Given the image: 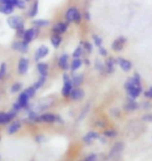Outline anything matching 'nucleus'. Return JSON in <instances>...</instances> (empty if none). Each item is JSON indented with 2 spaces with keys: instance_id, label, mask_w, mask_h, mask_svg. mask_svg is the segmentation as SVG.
Here are the masks:
<instances>
[{
  "instance_id": "393cba45",
  "label": "nucleus",
  "mask_w": 152,
  "mask_h": 161,
  "mask_svg": "<svg viewBox=\"0 0 152 161\" xmlns=\"http://www.w3.org/2000/svg\"><path fill=\"white\" fill-rule=\"evenodd\" d=\"M82 80H83L82 75H76L73 76V79L71 80V82H72V85L74 87H79L82 84Z\"/></svg>"
},
{
  "instance_id": "4c0bfd02",
  "label": "nucleus",
  "mask_w": 152,
  "mask_h": 161,
  "mask_svg": "<svg viewBox=\"0 0 152 161\" xmlns=\"http://www.w3.org/2000/svg\"><path fill=\"white\" fill-rule=\"evenodd\" d=\"M93 40H94V43H95L96 46H101L102 44V39L100 37H98L97 35H93Z\"/></svg>"
},
{
  "instance_id": "8fccbe9b",
  "label": "nucleus",
  "mask_w": 152,
  "mask_h": 161,
  "mask_svg": "<svg viewBox=\"0 0 152 161\" xmlns=\"http://www.w3.org/2000/svg\"><path fill=\"white\" fill-rule=\"evenodd\" d=\"M85 62H86V65H90V62H89V60H85Z\"/></svg>"
},
{
  "instance_id": "f257e3e1",
  "label": "nucleus",
  "mask_w": 152,
  "mask_h": 161,
  "mask_svg": "<svg viewBox=\"0 0 152 161\" xmlns=\"http://www.w3.org/2000/svg\"><path fill=\"white\" fill-rule=\"evenodd\" d=\"M124 149V143L123 142H117L114 147H112L111 152L108 154V158L112 160H116L118 158V155H120L121 152Z\"/></svg>"
},
{
  "instance_id": "e433bc0d",
  "label": "nucleus",
  "mask_w": 152,
  "mask_h": 161,
  "mask_svg": "<svg viewBox=\"0 0 152 161\" xmlns=\"http://www.w3.org/2000/svg\"><path fill=\"white\" fill-rule=\"evenodd\" d=\"M21 87H22V85L20 83L14 84V85L12 86V88H11V92L12 93H17L18 91H20V90H21Z\"/></svg>"
},
{
  "instance_id": "3c124183",
  "label": "nucleus",
  "mask_w": 152,
  "mask_h": 161,
  "mask_svg": "<svg viewBox=\"0 0 152 161\" xmlns=\"http://www.w3.org/2000/svg\"><path fill=\"white\" fill-rule=\"evenodd\" d=\"M26 1H28V0H26Z\"/></svg>"
},
{
  "instance_id": "79ce46f5",
  "label": "nucleus",
  "mask_w": 152,
  "mask_h": 161,
  "mask_svg": "<svg viewBox=\"0 0 152 161\" xmlns=\"http://www.w3.org/2000/svg\"><path fill=\"white\" fill-rule=\"evenodd\" d=\"M99 53L101 54V56L103 57H105V56H107V51L105 50V48L104 47H102V46H99Z\"/></svg>"
},
{
  "instance_id": "603ef678",
  "label": "nucleus",
  "mask_w": 152,
  "mask_h": 161,
  "mask_svg": "<svg viewBox=\"0 0 152 161\" xmlns=\"http://www.w3.org/2000/svg\"><path fill=\"white\" fill-rule=\"evenodd\" d=\"M83 161H86V160H83Z\"/></svg>"
},
{
  "instance_id": "f8f14e48",
  "label": "nucleus",
  "mask_w": 152,
  "mask_h": 161,
  "mask_svg": "<svg viewBox=\"0 0 152 161\" xmlns=\"http://www.w3.org/2000/svg\"><path fill=\"white\" fill-rule=\"evenodd\" d=\"M68 54L67 53H63L60 57L59 59V66L63 70H67L69 68V64H68Z\"/></svg>"
},
{
  "instance_id": "6ab92c4d",
  "label": "nucleus",
  "mask_w": 152,
  "mask_h": 161,
  "mask_svg": "<svg viewBox=\"0 0 152 161\" xmlns=\"http://www.w3.org/2000/svg\"><path fill=\"white\" fill-rule=\"evenodd\" d=\"M115 64L116 61L114 59H108L105 63V71L107 73H112L115 71Z\"/></svg>"
},
{
  "instance_id": "f3484780",
  "label": "nucleus",
  "mask_w": 152,
  "mask_h": 161,
  "mask_svg": "<svg viewBox=\"0 0 152 161\" xmlns=\"http://www.w3.org/2000/svg\"><path fill=\"white\" fill-rule=\"evenodd\" d=\"M98 138H99L98 133H96V132H94V131H91V132H89L85 137H83V141L86 143H91L93 140L98 139Z\"/></svg>"
},
{
  "instance_id": "4be33fe9",
  "label": "nucleus",
  "mask_w": 152,
  "mask_h": 161,
  "mask_svg": "<svg viewBox=\"0 0 152 161\" xmlns=\"http://www.w3.org/2000/svg\"><path fill=\"white\" fill-rule=\"evenodd\" d=\"M82 65V61L81 60H79L78 58L77 59H74L72 61V63L70 64V69H71V71L74 72V71H76L77 69H79L80 68V66Z\"/></svg>"
},
{
  "instance_id": "5701e85b",
  "label": "nucleus",
  "mask_w": 152,
  "mask_h": 161,
  "mask_svg": "<svg viewBox=\"0 0 152 161\" xmlns=\"http://www.w3.org/2000/svg\"><path fill=\"white\" fill-rule=\"evenodd\" d=\"M139 108V104L137 102H134V99H132L129 97V102L125 105V109L128 111H134L135 109Z\"/></svg>"
},
{
  "instance_id": "7ed1b4c3",
  "label": "nucleus",
  "mask_w": 152,
  "mask_h": 161,
  "mask_svg": "<svg viewBox=\"0 0 152 161\" xmlns=\"http://www.w3.org/2000/svg\"><path fill=\"white\" fill-rule=\"evenodd\" d=\"M13 49L17 50L19 53H26L28 50V43H26L25 41H16L12 45Z\"/></svg>"
},
{
  "instance_id": "aec40b11",
  "label": "nucleus",
  "mask_w": 152,
  "mask_h": 161,
  "mask_svg": "<svg viewBox=\"0 0 152 161\" xmlns=\"http://www.w3.org/2000/svg\"><path fill=\"white\" fill-rule=\"evenodd\" d=\"M37 68H38V71L40 72L41 75H43V76L47 75V72H48V65H47V63H42V62L38 63Z\"/></svg>"
},
{
  "instance_id": "c756f323",
  "label": "nucleus",
  "mask_w": 152,
  "mask_h": 161,
  "mask_svg": "<svg viewBox=\"0 0 152 161\" xmlns=\"http://www.w3.org/2000/svg\"><path fill=\"white\" fill-rule=\"evenodd\" d=\"M38 9H39V2L35 1L31 6V9L29 11V17H34L38 14Z\"/></svg>"
},
{
  "instance_id": "ea45409f",
  "label": "nucleus",
  "mask_w": 152,
  "mask_h": 161,
  "mask_svg": "<svg viewBox=\"0 0 152 161\" xmlns=\"http://www.w3.org/2000/svg\"><path fill=\"white\" fill-rule=\"evenodd\" d=\"M80 21H81V15H80V13L78 12V9H77L75 13V16H74L73 22H75V23H80Z\"/></svg>"
},
{
  "instance_id": "a18cd8bd",
  "label": "nucleus",
  "mask_w": 152,
  "mask_h": 161,
  "mask_svg": "<svg viewBox=\"0 0 152 161\" xmlns=\"http://www.w3.org/2000/svg\"><path fill=\"white\" fill-rule=\"evenodd\" d=\"M143 120H146V121H152V114H147L143 116Z\"/></svg>"
},
{
  "instance_id": "09e8293b",
  "label": "nucleus",
  "mask_w": 152,
  "mask_h": 161,
  "mask_svg": "<svg viewBox=\"0 0 152 161\" xmlns=\"http://www.w3.org/2000/svg\"><path fill=\"white\" fill-rule=\"evenodd\" d=\"M83 16H85V19H86V20H88V21L91 20V15H90V13H89V12H85V15H83Z\"/></svg>"
},
{
  "instance_id": "6e6552de",
  "label": "nucleus",
  "mask_w": 152,
  "mask_h": 161,
  "mask_svg": "<svg viewBox=\"0 0 152 161\" xmlns=\"http://www.w3.org/2000/svg\"><path fill=\"white\" fill-rule=\"evenodd\" d=\"M27 70H28V60L26 58H21L18 64V71L21 75H24V73L27 72Z\"/></svg>"
},
{
  "instance_id": "72a5a7b5",
  "label": "nucleus",
  "mask_w": 152,
  "mask_h": 161,
  "mask_svg": "<svg viewBox=\"0 0 152 161\" xmlns=\"http://www.w3.org/2000/svg\"><path fill=\"white\" fill-rule=\"evenodd\" d=\"M117 131H115V130H106L104 131V136L106 137H111V138H114L117 136Z\"/></svg>"
},
{
  "instance_id": "2eb2a0df",
  "label": "nucleus",
  "mask_w": 152,
  "mask_h": 161,
  "mask_svg": "<svg viewBox=\"0 0 152 161\" xmlns=\"http://www.w3.org/2000/svg\"><path fill=\"white\" fill-rule=\"evenodd\" d=\"M72 82H66L64 83V87H63V90H61V94H63L65 97H68V96H70V93L72 91Z\"/></svg>"
},
{
  "instance_id": "4468645a",
  "label": "nucleus",
  "mask_w": 152,
  "mask_h": 161,
  "mask_svg": "<svg viewBox=\"0 0 152 161\" xmlns=\"http://www.w3.org/2000/svg\"><path fill=\"white\" fill-rule=\"evenodd\" d=\"M28 101H29V97L26 95V93L22 92V93H20V95H19L17 102L20 104V106L22 108H26L28 106Z\"/></svg>"
},
{
  "instance_id": "f704fd0d",
  "label": "nucleus",
  "mask_w": 152,
  "mask_h": 161,
  "mask_svg": "<svg viewBox=\"0 0 152 161\" xmlns=\"http://www.w3.org/2000/svg\"><path fill=\"white\" fill-rule=\"evenodd\" d=\"M81 53H82V47L81 46H78V47H76V49L74 50V53H73V58L74 59H77V58H79L80 56H81Z\"/></svg>"
},
{
  "instance_id": "ddd939ff",
  "label": "nucleus",
  "mask_w": 152,
  "mask_h": 161,
  "mask_svg": "<svg viewBox=\"0 0 152 161\" xmlns=\"http://www.w3.org/2000/svg\"><path fill=\"white\" fill-rule=\"evenodd\" d=\"M141 92H142L141 86H134L131 89H129V90H128L129 97L132 98V99H135L139 95L141 94Z\"/></svg>"
},
{
  "instance_id": "423d86ee",
  "label": "nucleus",
  "mask_w": 152,
  "mask_h": 161,
  "mask_svg": "<svg viewBox=\"0 0 152 161\" xmlns=\"http://www.w3.org/2000/svg\"><path fill=\"white\" fill-rule=\"evenodd\" d=\"M49 53V49H48L47 46H41L39 47L37 51H35V54H34V60L35 61H40L41 59L45 58Z\"/></svg>"
},
{
  "instance_id": "58836bf2",
  "label": "nucleus",
  "mask_w": 152,
  "mask_h": 161,
  "mask_svg": "<svg viewBox=\"0 0 152 161\" xmlns=\"http://www.w3.org/2000/svg\"><path fill=\"white\" fill-rule=\"evenodd\" d=\"M81 43L83 45V48H85V50L88 51L89 53L93 50V46H92L91 43H89V42H81Z\"/></svg>"
},
{
  "instance_id": "c03bdc74",
  "label": "nucleus",
  "mask_w": 152,
  "mask_h": 161,
  "mask_svg": "<svg viewBox=\"0 0 152 161\" xmlns=\"http://www.w3.org/2000/svg\"><path fill=\"white\" fill-rule=\"evenodd\" d=\"M13 108H14V110L15 111H20L21 110V109H22V107H21V106H20V104H19V103L17 102V103H15V104H14V107H13Z\"/></svg>"
},
{
  "instance_id": "cd10ccee",
  "label": "nucleus",
  "mask_w": 152,
  "mask_h": 161,
  "mask_svg": "<svg viewBox=\"0 0 152 161\" xmlns=\"http://www.w3.org/2000/svg\"><path fill=\"white\" fill-rule=\"evenodd\" d=\"M45 82H46V76H43V75H41L40 76V79L38 80V82L34 84V89L35 90H38V89H40L41 87H43V85L45 84Z\"/></svg>"
},
{
  "instance_id": "a878e982",
  "label": "nucleus",
  "mask_w": 152,
  "mask_h": 161,
  "mask_svg": "<svg viewBox=\"0 0 152 161\" xmlns=\"http://www.w3.org/2000/svg\"><path fill=\"white\" fill-rule=\"evenodd\" d=\"M50 41H51V44H52V46L57 48V47L60 46V44L61 43V37L60 36V35H55V34H54L53 36L51 37Z\"/></svg>"
},
{
  "instance_id": "412c9836",
  "label": "nucleus",
  "mask_w": 152,
  "mask_h": 161,
  "mask_svg": "<svg viewBox=\"0 0 152 161\" xmlns=\"http://www.w3.org/2000/svg\"><path fill=\"white\" fill-rule=\"evenodd\" d=\"M76 11H77V8H70L66 12V20H67L68 23H69V22H73Z\"/></svg>"
},
{
  "instance_id": "20e7f679",
  "label": "nucleus",
  "mask_w": 152,
  "mask_h": 161,
  "mask_svg": "<svg viewBox=\"0 0 152 161\" xmlns=\"http://www.w3.org/2000/svg\"><path fill=\"white\" fill-rule=\"evenodd\" d=\"M16 113H17V111H15V110L8 112V113L1 112V113H0V125H4V124H8V121H11L13 118L16 116Z\"/></svg>"
},
{
  "instance_id": "a211bd4d",
  "label": "nucleus",
  "mask_w": 152,
  "mask_h": 161,
  "mask_svg": "<svg viewBox=\"0 0 152 161\" xmlns=\"http://www.w3.org/2000/svg\"><path fill=\"white\" fill-rule=\"evenodd\" d=\"M14 12V6L12 4H0V13L4 15H9Z\"/></svg>"
},
{
  "instance_id": "bb28decb",
  "label": "nucleus",
  "mask_w": 152,
  "mask_h": 161,
  "mask_svg": "<svg viewBox=\"0 0 152 161\" xmlns=\"http://www.w3.org/2000/svg\"><path fill=\"white\" fill-rule=\"evenodd\" d=\"M32 24H34V26H38V27H44V26L49 25V21L44 20V19H38V20L32 21Z\"/></svg>"
},
{
  "instance_id": "39448f33",
  "label": "nucleus",
  "mask_w": 152,
  "mask_h": 161,
  "mask_svg": "<svg viewBox=\"0 0 152 161\" xmlns=\"http://www.w3.org/2000/svg\"><path fill=\"white\" fill-rule=\"evenodd\" d=\"M126 43V38L125 37H120L118 38L117 40H115L113 42L112 44V48L113 50L115 51H120L123 49V46H124V44Z\"/></svg>"
},
{
  "instance_id": "49530a36",
  "label": "nucleus",
  "mask_w": 152,
  "mask_h": 161,
  "mask_svg": "<svg viewBox=\"0 0 152 161\" xmlns=\"http://www.w3.org/2000/svg\"><path fill=\"white\" fill-rule=\"evenodd\" d=\"M63 80H64V83H66V82H70V80H71L70 76L68 75V73H64V75H63Z\"/></svg>"
},
{
  "instance_id": "9b49d317",
  "label": "nucleus",
  "mask_w": 152,
  "mask_h": 161,
  "mask_svg": "<svg viewBox=\"0 0 152 161\" xmlns=\"http://www.w3.org/2000/svg\"><path fill=\"white\" fill-rule=\"evenodd\" d=\"M35 31L37 30H34V28H29V30H27V31H24V34H23V41H25L26 43H29V42L32 41V39L35 37Z\"/></svg>"
},
{
  "instance_id": "7c9ffc66",
  "label": "nucleus",
  "mask_w": 152,
  "mask_h": 161,
  "mask_svg": "<svg viewBox=\"0 0 152 161\" xmlns=\"http://www.w3.org/2000/svg\"><path fill=\"white\" fill-rule=\"evenodd\" d=\"M35 91H37V90L34 89V86H31V87H29V88H27L26 90H25L24 92L26 93V95L28 96V97L31 98V97H34V96Z\"/></svg>"
},
{
  "instance_id": "c85d7f7f",
  "label": "nucleus",
  "mask_w": 152,
  "mask_h": 161,
  "mask_svg": "<svg viewBox=\"0 0 152 161\" xmlns=\"http://www.w3.org/2000/svg\"><path fill=\"white\" fill-rule=\"evenodd\" d=\"M13 6H16L18 8H25V1L24 0H12Z\"/></svg>"
},
{
  "instance_id": "b1692460",
  "label": "nucleus",
  "mask_w": 152,
  "mask_h": 161,
  "mask_svg": "<svg viewBox=\"0 0 152 161\" xmlns=\"http://www.w3.org/2000/svg\"><path fill=\"white\" fill-rule=\"evenodd\" d=\"M20 128H21V122H20V121H15V122H13V124L8 127V134H14V133H16V132H17Z\"/></svg>"
},
{
  "instance_id": "c9c22d12",
  "label": "nucleus",
  "mask_w": 152,
  "mask_h": 161,
  "mask_svg": "<svg viewBox=\"0 0 152 161\" xmlns=\"http://www.w3.org/2000/svg\"><path fill=\"white\" fill-rule=\"evenodd\" d=\"M5 72H6V64L1 63V65H0V80L4 78Z\"/></svg>"
},
{
  "instance_id": "1a4fd4ad",
  "label": "nucleus",
  "mask_w": 152,
  "mask_h": 161,
  "mask_svg": "<svg viewBox=\"0 0 152 161\" xmlns=\"http://www.w3.org/2000/svg\"><path fill=\"white\" fill-rule=\"evenodd\" d=\"M83 95H85V93L78 87H75V89H72V91L70 93V97L73 101H79V99H81L83 97Z\"/></svg>"
},
{
  "instance_id": "473e14b6",
  "label": "nucleus",
  "mask_w": 152,
  "mask_h": 161,
  "mask_svg": "<svg viewBox=\"0 0 152 161\" xmlns=\"http://www.w3.org/2000/svg\"><path fill=\"white\" fill-rule=\"evenodd\" d=\"M95 67H96V69L98 70L99 72H104L105 71V66L103 65L102 63H100V61L99 60H96V64H95Z\"/></svg>"
},
{
  "instance_id": "f03ea898",
  "label": "nucleus",
  "mask_w": 152,
  "mask_h": 161,
  "mask_svg": "<svg viewBox=\"0 0 152 161\" xmlns=\"http://www.w3.org/2000/svg\"><path fill=\"white\" fill-rule=\"evenodd\" d=\"M8 24L12 28H14V30H17L19 26L24 25V21L20 16H11V17L8 19Z\"/></svg>"
},
{
  "instance_id": "37998d69",
  "label": "nucleus",
  "mask_w": 152,
  "mask_h": 161,
  "mask_svg": "<svg viewBox=\"0 0 152 161\" xmlns=\"http://www.w3.org/2000/svg\"><path fill=\"white\" fill-rule=\"evenodd\" d=\"M145 96L148 97V98H152V87H150L149 90L145 92Z\"/></svg>"
},
{
  "instance_id": "9d476101",
  "label": "nucleus",
  "mask_w": 152,
  "mask_h": 161,
  "mask_svg": "<svg viewBox=\"0 0 152 161\" xmlns=\"http://www.w3.org/2000/svg\"><path fill=\"white\" fill-rule=\"evenodd\" d=\"M67 23H65V22H59V23H56L55 25L53 26L52 28V31L55 35H60V34H63L65 31H67Z\"/></svg>"
},
{
  "instance_id": "dca6fc26",
  "label": "nucleus",
  "mask_w": 152,
  "mask_h": 161,
  "mask_svg": "<svg viewBox=\"0 0 152 161\" xmlns=\"http://www.w3.org/2000/svg\"><path fill=\"white\" fill-rule=\"evenodd\" d=\"M40 121H44V122H48V124H51V122L56 121V116L54 114L51 113H46L43 114L40 116Z\"/></svg>"
},
{
  "instance_id": "0eeeda50",
  "label": "nucleus",
  "mask_w": 152,
  "mask_h": 161,
  "mask_svg": "<svg viewBox=\"0 0 152 161\" xmlns=\"http://www.w3.org/2000/svg\"><path fill=\"white\" fill-rule=\"evenodd\" d=\"M116 63H117L118 65L122 68V70H124V71H129V70L131 69V66H132L130 61L122 59V58H118V59L116 60Z\"/></svg>"
},
{
  "instance_id": "2f4dec72",
  "label": "nucleus",
  "mask_w": 152,
  "mask_h": 161,
  "mask_svg": "<svg viewBox=\"0 0 152 161\" xmlns=\"http://www.w3.org/2000/svg\"><path fill=\"white\" fill-rule=\"evenodd\" d=\"M130 80H132V83H134L135 86H141V78H140V75H139V73L135 72Z\"/></svg>"
},
{
  "instance_id": "de8ad7c7",
  "label": "nucleus",
  "mask_w": 152,
  "mask_h": 161,
  "mask_svg": "<svg viewBox=\"0 0 152 161\" xmlns=\"http://www.w3.org/2000/svg\"><path fill=\"white\" fill-rule=\"evenodd\" d=\"M0 4H12V0H0Z\"/></svg>"
},
{
  "instance_id": "a19ab883",
  "label": "nucleus",
  "mask_w": 152,
  "mask_h": 161,
  "mask_svg": "<svg viewBox=\"0 0 152 161\" xmlns=\"http://www.w3.org/2000/svg\"><path fill=\"white\" fill-rule=\"evenodd\" d=\"M97 160V155L96 154H91L86 158V161H96Z\"/></svg>"
}]
</instances>
